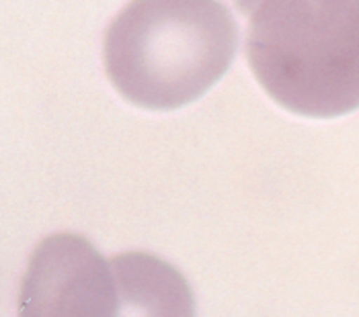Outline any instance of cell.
<instances>
[{"label": "cell", "instance_id": "obj_1", "mask_svg": "<svg viewBox=\"0 0 359 317\" xmlns=\"http://www.w3.org/2000/svg\"><path fill=\"white\" fill-rule=\"evenodd\" d=\"M238 41V23L220 0H132L105 33L103 62L128 103L168 113L228 72Z\"/></svg>", "mask_w": 359, "mask_h": 317}, {"label": "cell", "instance_id": "obj_2", "mask_svg": "<svg viewBox=\"0 0 359 317\" xmlns=\"http://www.w3.org/2000/svg\"><path fill=\"white\" fill-rule=\"evenodd\" d=\"M245 53L263 90L294 115L359 108V0H261Z\"/></svg>", "mask_w": 359, "mask_h": 317}, {"label": "cell", "instance_id": "obj_3", "mask_svg": "<svg viewBox=\"0 0 359 317\" xmlns=\"http://www.w3.org/2000/svg\"><path fill=\"white\" fill-rule=\"evenodd\" d=\"M17 317H119L111 262L83 236L41 239L21 281Z\"/></svg>", "mask_w": 359, "mask_h": 317}, {"label": "cell", "instance_id": "obj_4", "mask_svg": "<svg viewBox=\"0 0 359 317\" xmlns=\"http://www.w3.org/2000/svg\"><path fill=\"white\" fill-rule=\"evenodd\" d=\"M119 295V317H195L187 279L148 252H126L109 260Z\"/></svg>", "mask_w": 359, "mask_h": 317}, {"label": "cell", "instance_id": "obj_5", "mask_svg": "<svg viewBox=\"0 0 359 317\" xmlns=\"http://www.w3.org/2000/svg\"><path fill=\"white\" fill-rule=\"evenodd\" d=\"M261 0H234V4H236V8H238V13L241 15H249L257 8V4H259Z\"/></svg>", "mask_w": 359, "mask_h": 317}]
</instances>
